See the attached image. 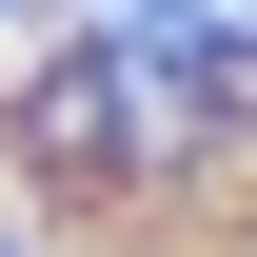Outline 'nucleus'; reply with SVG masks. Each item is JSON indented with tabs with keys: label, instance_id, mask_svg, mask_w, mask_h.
<instances>
[{
	"label": "nucleus",
	"instance_id": "1",
	"mask_svg": "<svg viewBox=\"0 0 257 257\" xmlns=\"http://www.w3.org/2000/svg\"><path fill=\"white\" fill-rule=\"evenodd\" d=\"M99 40H119L139 79H178V99H198L218 60H257V0H99Z\"/></svg>",
	"mask_w": 257,
	"mask_h": 257
},
{
	"label": "nucleus",
	"instance_id": "2",
	"mask_svg": "<svg viewBox=\"0 0 257 257\" xmlns=\"http://www.w3.org/2000/svg\"><path fill=\"white\" fill-rule=\"evenodd\" d=\"M0 20H20V0H0Z\"/></svg>",
	"mask_w": 257,
	"mask_h": 257
}]
</instances>
